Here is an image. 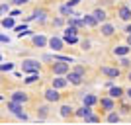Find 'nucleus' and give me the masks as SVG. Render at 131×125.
<instances>
[{
	"label": "nucleus",
	"instance_id": "72a5a7b5",
	"mask_svg": "<svg viewBox=\"0 0 131 125\" xmlns=\"http://www.w3.org/2000/svg\"><path fill=\"white\" fill-rule=\"evenodd\" d=\"M129 65H131V63L127 59H121V66H129Z\"/></svg>",
	"mask_w": 131,
	"mask_h": 125
},
{
	"label": "nucleus",
	"instance_id": "39448f33",
	"mask_svg": "<svg viewBox=\"0 0 131 125\" xmlns=\"http://www.w3.org/2000/svg\"><path fill=\"white\" fill-rule=\"evenodd\" d=\"M45 98L49 100V102H59V100H61V94L57 92V88H51V90L45 92Z\"/></svg>",
	"mask_w": 131,
	"mask_h": 125
},
{
	"label": "nucleus",
	"instance_id": "c85d7f7f",
	"mask_svg": "<svg viewBox=\"0 0 131 125\" xmlns=\"http://www.w3.org/2000/svg\"><path fill=\"white\" fill-rule=\"evenodd\" d=\"M53 26H57V27L63 26V18H55V20H53Z\"/></svg>",
	"mask_w": 131,
	"mask_h": 125
},
{
	"label": "nucleus",
	"instance_id": "4c0bfd02",
	"mask_svg": "<svg viewBox=\"0 0 131 125\" xmlns=\"http://www.w3.org/2000/svg\"><path fill=\"white\" fill-rule=\"evenodd\" d=\"M127 96H129V98H131V88H129V90H127Z\"/></svg>",
	"mask_w": 131,
	"mask_h": 125
},
{
	"label": "nucleus",
	"instance_id": "bb28decb",
	"mask_svg": "<svg viewBox=\"0 0 131 125\" xmlns=\"http://www.w3.org/2000/svg\"><path fill=\"white\" fill-rule=\"evenodd\" d=\"M39 78H37V74H31V76H27L26 78V84H33V82H37Z\"/></svg>",
	"mask_w": 131,
	"mask_h": 125
},
{
	"label": "nucleus",
	"instance_id": "f704fd0d",
	"mask_svg": "<svg viewBox=\"0 0 131 125\" xmlns=\"http://www.w3.org/2000/svg\"><path fill=\"white\" fill-rule=\"evenodd\" d=\"M0 10H2V14H6V12H8V4H2V8H0Z\"/></svg>",
	"mask_w": 131,
	"mask_h": 125
},
{
	"label": "nucleus",
	"instance_id": "7c9ffc66",
	"mask_svg": "<svg viewBox=\"0 0 131 125\" xmlns=\"http://www.w3.org/2000/svg\"><path fill=\"white\" fill-rule=\"evenodd\" d=\"M12 2H14V6H22V4H26L27 0H12Z\"/></svg>",
	"mask_w": 131,
	"mask_h": 125
},
{
	"label": "nucleus",
	"instance_id": "f03ea898",
	"mask_svg": "<svg viewBox=\"0 0 131 125\" xmlns=\"http://www.w3.org/2000/svg\"><path fill=\"white\" fill-rule=\"evenodd\" d=\"M8 111H12V113H16L18 117H20V119H24V121L27 119V115H26V113L22 111V106H20V104H16V102H8Z\"/></svg>",
	"mask_w": 131,
	"mask_h": 125
},
{
	"label": "nucleus",
	"instance_id": "473e14b6",
	"mask_svg": "<svg viewBox=\"0 0 131 125\" xmlns=\"http://www.w3.org/2000/svg\"><path fill=\"white\" fill-rule=\"evenodd\" d=\"M78 2H80V0H69V2H67V4H69V6H77Z\"/></svg>",
	"mask_w": 131,
	"mask_h": 125
},
{
	"label": "nucleus",
	"instance_id": "c756f323",
	"mask_svg": "<svg viewBox=\"0 0 131 125\" xmlns=\"http://www.w3.org/2000/svg\"><path fill=\"white\" fill-rule=\"evenodd\" d=\"M86 121H88V123H94V121H98V117H96V115H88Z\"/></svg>",
	"mask_w": 131,
	"mask_h": 125
},
{
	"label": "nucleus",
	"instance_id": "0eeeda50",
	"mask_svg": "<svg viewBox=\"0 0 131 125\" xmlns=\"http://www.w3.org/2000/svg\"><path fill=\"white\" fill-rule=\"evenodd\" d=\"M49 47H51L53 51H61V49H63V39L51 37V39H49Z\"/></svg>",
	"mask_w": 131,
	"mask_h": 125
},
{
	"label": "nucleus",
	"instance_id": "c9c22d12",
	"mask_svg": "<svg viewBox=\"0 0 131 125\" xmlns=\"http://www.w3.org/2000/svg\"><path fill=\"white\" fill-rule=\"evenodd\" d=\"M125 31H127V33L131 35V24H127V26H125Z\"/></svg>",
	"mask_w": 131,
	"mask_h": 125
},
{
	"label": "nucleus",
	"instance_id": "7ed1b4c3",
	"mask_svg": "<svg viewBox=\"0 0 131 125\" xmlns=\"http://www.w3.org/2000/svg\"><path fill=\"white\" fill-rule=\"evenodd\" d=\"M51 71L55 74H65V72H69V63H55L51 66Z\"/></svg>",
	"mask_w": 131,
	"mask_h": 125
},
{
	"label": "nucleus",
	"instance_id": "2eb2a0df",
	"mask_svg": "<svg viewBox=\"0 0 131 125\" xmlns=\"http://www.w3.org/2000/svg\"><path fill=\"white\" fill-rule=\"evenodd\" d=\"M90 111H92V109H90V106H84V108H80V109L77 111V115H78V117H84V119H86L88 115H92Z\"/></svg>",
	"mask_w": 131,
	"mask_h": 125
},
{
	"label": "nucleus",
	"instance_id": "2f4dec72",
	"mask_svg": "<svg viewBox=\"0 0 131 125\" xmlns=\"http://www.w3.org/2000/svg\"><path fill=\"white\" fill-rule=\"evenodd\" d=\"M2 71H12V65H10V63H8V65L4 63V65H2Z\"/></svg>",
	"mask_w": 131,
	"mask_h": 125
},
{
	"label": "nucleus",
	"instance_id": "f3484780",
	"mask_svg": "<svg viewBox=\"0 0 131 125\" xmlns=\"http://www.w3.org/2000/svg\"><path fill=\"white\" fill-rule=\"evenodd\" d=\"M61 14L63 16H74V12H72V6H69V4H65V6H61Z\"/></svg>",
	"mask_w": 131,
	"mask_h": 125
},
{
	"label": "nucleus",
	"instance_id": "393cba45",
	"mask_svg": "<svg viewBox=\"0 0 131 125\" xmlns=\"http://www.w3.org/2000/svg\"><path fill=\"white\" fill-rule=\"evenodd\" d=\"M72 72H77V74L84 76V74H86V69H84V66H80V65H77L74 69H72Z\"/></svg>",
	"mask_w": 131,
	"mask_h": 125
},
{
	"label": "nucleus",
	"instance_id": "6e6552de",
	"mask_svg": "<svg viewBox=\"0 0 131 125\" xmlns=\"http://www.w3.org/2000/svg\"><path fill=\"white\" fill-rule=\"evenodd\" d=\"M33 45H35V47H45V45L49 43V41H47V37H45V35H33Z\"/></svg>",
	"mask_w": 131,
	"mask_h": 125
},
{
	"label": "nucleus",
	"instance_id": "4468645a",
	"mask_svg": "<svg viewBox=\"0 0 131 125\" xmlns=\"http://www.w3.org/2000/svg\"><path fill=\"white\" fill-rule=\"evenodd\" d=\"M114 26H112V24H104V26H102V33H104L106 37H112V35H114Z\"/></svg>",
	"mask_w": 131,
	"mask_h": 125
},
{
	"label": "nucleus",
	"instance_id": "aec40b11",
	"mask_svg": "<svg viewBox=\"0 0 131 125\" xmlns=\"http://www.w3.org/2000/svg\"><path fill=\"white\" fill-rule=\"evenodd\" d=\"M47 113H49V108H47V106H41V108L37 109V115L41 117V119H45V117H47Z\"/></svg>",
	"mask_w": 131,
	"mask_h": 125
},
{
	"label": "nucleus",
	"instance_id": "f8f14e48",
	"mask_svg": "<svg viewBox=\"0 0 131 125\" xmlns=\"http://www.w3.org/2000/svg\"><path fill=\"white\" fill-rule=\"evenodd\" d=\"M82 20H84V24L90 26V27H96V26H98V20H96L94 14H90V16H82Z\"/></svg>",
	"mask_w": 131,
	"mask_h": 125
},
{
	"label": "nucleus",
	"instance_id": "a878e982",
	"mask_svg": "<svg viewBox=\"0 0 131 125\" xmlns=\"http://www.w3.org/2000/svg\"><path fill=\"white\" fill-rule=\"evenodd\" d=\"M108 121H110V123H115V121H119V115H117V113H114V111H112V113L108 115Z\"/></svg>",
	"mask_w": 131,
	"mask_h": 125
},
{
	"label": "nucleus",
	"instance_id": "5701e85b",
	"mask_svg": "<svg viewBox=\"0 0 131 125\" xmlns=\"http://www.w3.org/2000/svg\"><path fill=\"white\" fill-rule=\"evenodd\" d=\"M114 53L115 55H127V53H129V47H115Z\"/></svg>",
	"mask_w": 131,
	"mask_h": 125
},
{
	"label": "nucleus",
	"instance_id": "6ab92c4d",
	"mask_svg": "<svg viewBox=\"0 0 131 125\" xmlns=\"http://www.w3.org/2000/svg\"><path fill=\"white\" fill-rule=\"evenodd\" d=\"M82 100H84V106H92V104H96V96H92V94H86Z\"/></svg>",
	"mask_w": 131,
	"mask_h": 125
},
{
	"label": "nucleus",
	"instance_id": "f257e3e1",
	"mask_svg": "<svg viewBox=\"0 0 131 125\" xmlns=\"http://www.w3.org/2000/svg\"><path fill=\"white\" fill-rule=\"evenodd\" d=\"M22 69L24 72H39V69H41V63L39 61H24L22 63Z\"/></svg>",
	"mask_w": 131,
	"mask_h": 125
},
{
	"label": "nucleus",
	"instance_id": "423d86ee",
	"mask_svg": "<svg viewBox=\"0 0 131 125\" xmlns=\"http://www.w3.org/2000/svg\"><path fill=\"white\" fill-rule=\"evenodd\" d=\"M102 74H106L108 78H115V76H119V69H112V66H102Z\"/></svg>",
	"mask_w": 131,
	"mask_h": 125
},
{
	"label": "nucleus",
	"instance_id": "e433bc0d",
	"mask_svg": "<svg viewBox=\"0 0 131 125\" xmlns=\"http://www.w3.org/2000/svg\"><path fill=\"white\" fill-rule=\"evenodd\" d=\"M127 47H131V35L127 37Z\"/></svg>",
	"mask_w": 131,
	"mask_h": 125
},
{
	"label": "nucleus",
	"instance_id": "a211bd4d",
	"mask_svg": "<svg viewBox=\"0 0 131 125\" xmlns=\"http://www.w3.org/2000/svg\"><path fill=\"white\" fill-rule=\"evenodd\" d=\"M92 14L96 16V20H98V22H104V20H106V10H100V8H96Z\"/></svg>",
	"mask_w": 131,
	"mask_h": 125
},
{
	"label": "nucleus",
	"instance_id": "9d476101",
	"mask_svg": "<svg viewBox=\"0 0 131 125\" xmlns=\"http://www.w3.org/2000/svg\"><path fill=\"white\" fill-rule=\"evenodd\" d=\"M100 106H102L106 111H112V109H114V98H102L100 100Z\"/></svg>",
	"mask_w": 131,
	"mask_h": 125
},
{
	"label": "nucleus",
	"instance_id": "b1692460",
	"mask_svg": "<svg viewBox=\"0 0 131 125\" xmlns=\"http://www.w3.org/2000/svg\"><path fill=\"white\" fill-rule=\"evenodd\" d=\"M2 26L4 27H14V18H4V20H2Z\"/></svg>",
	"mask_w": 131,
	"mask_h": 125
},
{
	"label": "nucleus",
	"instance_id": "ddd939ff",
	"mask_svg": "<svg viewBox=\"0 0 131 125\" xmlns=\"http://www.w3.org/2000/svg\"><path fill=\"white\" fill-rule=\"evenodd\" d=\"M27 100V96L24 92H14L12 94V102H16V104H22V102H26Z\"/></svg>",
	"mask_w": 131,
	"mask_h": 125
},
{
	"label": "nucleus",
	"instance_id": "9b49d317",
	"mask_svg": "<svg viewBox=\"0 0 131 125\" xmlns=\"http://www.w3.org/2000/svg\"><path fill=\"white\" fill-rule=\"evenodd\" d=\"M123 88H119V86H110V98H121L123 96Z\"/></svg>",
	"mask_w": 131,
	"mask_h": 125
},
{
	"label": "nucleus",
	"instance_id": "412c9836",
	"mask_svg": "<svg viewBox=\"0 0 131 125\" xmlns=\"http://www.w3.org/2000/svg\"><path fill=\"white\" fill-rule=\"evenodd\" d=\"M63 39H65V43H77V41H78L77 35H71V33H67V31H65V37H63Z\"/></svg>",
	"mask_w": 131,
	"mask_h": 125
},
{
	"label": "nucleus",
	"instance_id": "1a4fd4ad",
	"mask_svg": "<svg viewBox=\"0 0 131 125\" xmlns=\"http://www.w3.org/2000/svg\"><path fill=\"white\" fill-rule=\"evenodd\" d=\"M67 80H69V82H71V84H77V86H78V84H80V82H82V76L80 74H77V72H69V74H67Z\"/></svg>",
	"mask_w": 131,
	"mask_h": 125
},
{
	"label": "nucleus",
	"instance_id": "58836bf2",
	"mask_svg": "<svg viewBox=\"0 0 131 125\" xmlns=\"http://www.w3.org/2000/svg\"><path fill=\"white\" fill-rule=\"evenodd\" d=\"M129 80H131V72H129Z\"/></svg>",
	"mask_w": 131,
	"mask_h": 125
},
{
	"label": "nucleus",
	"instance_id": "cd10ccee",
	"mask_svg": "<svg viewBox=\"0 0 131 125\" xmlns=\"http://www.w3.org/2000/svg\"><path fill=\"white\" fill-rule=\"evenodd\" d=\"M80 45H82V49H90V41H88V39L80 41Z\"/></svg>",
	"mask_w": 131,
	"mask_h": 125
},
{
	"label": "nucleus",
	"instance_id": "4be33fe9",
	"mask_svg": "<svg viewBox=\"0 0 131 125\" xmlns=\"http://www.w3.org/2000/svg\"><path fill=\"white\" fill-rule=\"evenodd\" d=\"M61 115H63V117H71V115H72V109L69 108V106H63V108H61Z\"/></svg>",
	"mask_w": 131,
	"mask_h": 125
},
{
	"label": "nucleus",
	"instance_id": "dca6fc26",
	"mask_svg": "<svg viewBox=\"0 0 131 125\" xmlns=\"http://www.w3.org/2000/svg\"><path fill=\"white\" fill-rule=\"evenodd\" d=\"M69 84L67 78H53V88H65Z\"/></svg>",
	"mask_w": 131,
	"mask_h": 125
},
{
	"label": "nucleus",
	"instance_id": "20e7f679",
	"mask_svg": "<svg viewBox=\"0 0 131 125\" xmlns=\"http://www.w3.org/2000/svg\"><path fill=\"white\" fill-rule=\"evenodd\" d=\"M117 16H119V20H123V22H129L131 20V8L129 6H121L119 10H117Z\"/></svg>",
	"mask_w": 131,
	"mask_h": 125
}]
</instances>
